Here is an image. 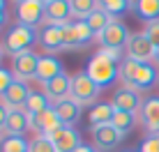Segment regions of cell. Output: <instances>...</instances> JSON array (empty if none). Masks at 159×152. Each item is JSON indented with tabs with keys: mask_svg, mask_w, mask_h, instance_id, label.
Wrapping results in <instances>:
<instances>
[{
	"mask_svg": "<svg viewBox=\"0 0 159 152\" xmlns=\"http://www.w3.org/2000/svg\"><path fill=\"white\" fill-rule=\"evenodd\" d=\"M76 152H97V150L92 148V145H85V143H81V145H79V150H76Z\"/></svg>",
	"mask_w": 159,
	"mask_h": 152,
	"instance_id": "obj_36",
	"label": "cell"
},
{
	"mask_svg": "<svg viewBox=\"0 0 159 152\" xmlns=\"http://www.w3.org/2000/svg\"><path fill=\"white\" fill-rule=\"evenodd\" d=\"M125 53L129 60H136V62H152L155 60V44L143 35V32H134L129 37L127 46H125Z\"/></svg>",
	"mask_w": 159,
	"mask_h": 152,
	"instance_id": "obj_6",
	"label": "cell"
},
{
	"mask_svg": "<svg viewBox=\"0 0 159 152\" xmlns=\"http://www.w3.org/2000/svg\"><path fill=\"white\" fill-rule=\"evenodd\" d=\"M35 42V30L28 25H14L5 35V51H9V56H19L23 51H30V44Z\"/></svg>",
	"mask_w": 159,
	"mask_h": 152,
	"instance_id": "obj_5",
	"label": "cell"
},
{
	"mask_svg": "<svg viewBox=\"0 0 159 152\" xmlns=\"http://www.w3.org/2000/svg\"><path fill=\"white\" fill-rule=\"evenodd\" d=\"M44 2H51V0H44Z\"/></svg>",
	"mask_w": 159,
	"mask_h": 152,
	"instance_id": "obj_42",
	"label": "cell"
},
{
	"mask_svg": "<svg viewBox=\"0 0 159 152\" xmlns=\"http://www.w3.org/2000/svg\"><path fill=\"white\" fill-rule=\"evenodd\" d=\"M28 118H30V127L35 129V132H39L42 136H48V134H53L56 129L62 127V122H60V118H58V113H56L53 106L44 108V111L35 113V115H28Z\"/></svg>",
	"mask_w": 159,
	"mask_h": 152,
	"instance_id": "obj_12",
	"label": "cell"
},
{
	"mask_svg": "<svg viewBox=\"0 0 159 152\" xmlns=\"http://www.w3.org/2000/svg\"><path fill=\"white\" fill-rule=\"evenodd\" d=\"M131 9H134L136 16H139V19H143L145 23L159 19V0H139Z\"/></svg>",
	"mask_w": 159,
	"mask_h": 152,
	"instance_id": "obj_24",
	"label": "cell"
},
{
	"mask_svg": "<svg viewBox=\"0 0 159 152\" xmlns=\"http://www.w3.org/2000/svg\"><path fill=\"white\" fill-rule=\"evenodd\" d=\"M99 92H102V88L88 74L81 72V74H74L72 76V92H69V97H72L76 104H81V106H95Z\"/></svg>",
	"mask_w": 159,
	"mask_h": 152,
	"instance_id": "obj_2",
	"label": "cell"
},
{
	"mask_svg": "<svg viewBox=\"0 0 159 152\" xmlns=\"http://www.w3.org/2000/svg\"><path fill=\"white\" fill-rule=\"evenodd\" d=\"M16 2H23V0H16Z\"/></svg>",
	"mask_w": 159,
	"mask_h": 152,
	"instance_id": "obj_43",
	"label": "cell"
},
{
	"mask_svg": "<svg viewBox=\"0 0 159 152\" xmlns=\"http://www.w3.org/2000/svg\"><path fill=\"white\" fill-rule=\"evenodd\" d=\"M28 95H30V90L25 88L23 81H14V83L7 88V92L0 97V104L7 108V111H23Z\"/></svg>",
	"mask_w": 159,
	"mask_h": 152,
	"instance_id": "obj_13",
	"label": "cell"
},
{
	"mask_svg": "<svg viewBox=\"0 0 159 152\" xmlns=\"http://www.w3.org/2000/svg\"><path fill=\"white\" fill-rule=\"evenodd\" d=\"M44 9H46V2H44V0H23V2H16L19 23L28 25V28H35L44 19Z\"/></svg>",
	"mask_w": 159,
	"mask_h": 152,
	"instance_id": "obj_10",
	"label": "cell"
},
{
	"mask_svg": "<svg viewBox=\"0 0 159 152\" xmlns=\"http://www.w3.org/2000/svg\"><path fill=\"white\" fill-rule=\"evenodd\" d=\"M44 16H46V23H58V25L69 23V16H72L69 0H51V2H46Z\"/></svg>",
	"mask_w": 159,
	"mask_h": 152,
	"instance_id": "obj_16",
	"label": "cell"
},
{
	"mask_svg": "<svg viewBox=\"0 0 159 152\" xmlns=\"http://www.w3.org/2000/svg\"><path fill=\"white\" fill-rule=\"evenodd\" d=\"M99 7L116 19V16H120L122 12L129 9V0H99Z\"/></svg>",
	"mask_w": 159,
	"mask_h": 152,
	"instance_id": "obj_29",
	"label": "cell"
},
{
	"mask_svg": "<svg viewBox=\"0 0 159 152\" xmlns=\"http://www.w3.org/2000/svg\"><path fill=\"white\" fill-rule=\"evenodd\" d=\"M97 56L106 58V60L113 62V65H122V60H120V51H116V48H99V51H97Z\"/></svg>",
	"mask_w": 159,
	"mask_h": 152,
	"instance_id": "obj_34",
	"label": "cell"
},
{
	"mask_svg": "<svg viewBox=\"0 0 159 152\" xmlns=\"http://www.w3.org/2000/svg\"><path fill=\"white\" fill-rule=\"evenodd\" d=\"M136 2H139V0H129V7H134V5H136Z\"/></svg>",
	"mask_w": 159,
	"mask_h": 152,
	"instance_id": "obj_39",
	"label": "cell"
},
{
	"mask_svg": "<svg viewBox=\"0 0 159 152\" xmlns=\"http://www.w3.org/2000/svg\"><path fill=\"white\" fill-rule=\"evenodd\" d=\"M113 127L118 129L122 136H127L131 132V127L136 124V113H127V111H116V115H113Z\"/></svg>",
	"mask_w": 159,
	"mask_h": 152,
	"instance_id": "obj_27",
	"label": "cell"
},
{
	"mask_svg": "<svg viewBox=\"0 0 159 152\" xmlns=\"http://www.w3.org/2000/svg\"><path fill=\"white\" fill-rule=\"evenodd\" d=\"M60 74H62V65H60L58 58H53V56H42V58H39V65H37V76H35L39 83H48V81H53V78L60 76Z\"/></svg>",
	"mask_w": 159,
	"mask_h": 152,
	"instance_id": "obj_21",
	"label": "cell"
},
{
	"mask_svg": "<svg viewBox=\"0 0 159 152\" xmlns=\"http://www.w3.org/2000/svg\"><path fill=\"white\" fill-rule=\"evenodd\" d=\"M85 74L90 76L99 88H108L120 76V65H113V62H108L106 58H102V56L95 53V56L90 58V62H88V67H85Z\"/></svg>",
	"mask_w": 159,
	"mask_h": 152,
	"instance_id": "obj_3",
	"label": "cell"
},
{
	"mask_svg": "<svg viewBox=\"0 0 159 152\" xmlns=\"http://www.w3.org/2000/svg\"><path fill=\"white\" fill-rule=\"evenodd\" d=\"M92 138H95V145H97V148H102V150H113L125 136L118 132L116 127H113V124H106V127H95V129H92Z\"/></svg>",
	"mask_w": 159,
	"mask_h": 152,
	"instance_id": "obj_17",
	"label": "cell"
},
{
	"mask_svg": "<svg viewBox=\"0 0 159 152\" xmlns=\"http://www.w3.org/2000/svg\"><path fill=\"white\" fill-rule=\"evenodd\" d=\"M28 152H56V148L51 145V141H48L46 136L37 134V136L30 141V148H28Z\"/></svg>",
	"mask_w": 159,
	"mask_h": 152,
	"instance_id": "obj_30",
	"label": "cell"
},
{
	"mask_svg": "<svg viewBox=\"0 0 159 152\" xmlns=\"http://www.w3.org/2000/svg\"><path fill=\"white\" fill-rule=\"evenodd\" d=\"M0 60H2V46H0Z\"/></svg>",
	"mask_w": 159,
	"mask_h": 152,
	"instance_id": "obj_41",
	"label": "cell"
},
{
	"mask_svg": "<svg viewBox=\"0 0 159 152\" xmlns=\"http://www.w3.org/2000/svg\"><path fill=\"white\" fill-rule=\"evenodd\" d=\"M129 37H131V32L127 30V25H125L120 19H113L111 25H108L97 39H99L102 48H116V51H122V48L127 46Z\"/></svg>",
	"mask_w": 159,
	"mask_h": 152,
	"instance_id": "obj_7",
	"label": "cell"
},
{
	"mask_svg": "<svg viewBox=\"0 0 159 152\" xmlns=\"http://www.w3.org/2000/svg\"><path fill=\"white\" fill-rule=\"evenodd\" d=\"M28 127H30V118H28V113H25V111H9L7 127H5L7 136H21Z\"/></svg>",
	"mask_w": 159,
	"mask_h": 152,
	"instance_id": "obj_22",
	"label": "cell"
},
{
	"mask_svg": "<svg viewBox=\"0 0 159 152\" xmlns=\"http://www.w3.org/2000/svg\"><path fill=\"white\" fill-rule=\"evenodd\" d=\"M42 88H44V97L56 106V104H60V101L69 99V92H72V76L62 72L60 76H56L53 81L42 83Z\"/></svg>",
	"mask_w": 159,
	"mask_h": 152,
	"instance_id": "obj_9",
	"label": "cell"
},
{
	"mask_svg": "<svg viewBox=\"0 0 159 152\" xmlns=\"http://www.w3.org/2000/svg\"><path fill=\"white\" fill-rule=\"evenodd\" d=\"M127 152H131V150H127Z\"/></svg>",
	"mask_w": 159,
	"mask_h": 152,
	"instance_id": "obj_44",
	"label": "cell"
},
{
	"mask_svg": "<svg viewBox=\"0 0 159 152\" xmlns=\"http://www.w3.org/2000/svg\"><path fill=\"white\" fill-rule=\"evenodd\" d=\"M46 138L51 141V145L56 148V152H76L79 145L83 143L81 136H79V132L72 129V127H60L53 134H48Z\"/></svg>",
	"mask_w": 159,
	"mask_h": 152,
	"instance_id": "obj_11",
	"label": "cell"
},
{
	"mask_svg": "<svg viewBox=\"0 0 159 152\" xmlns=\"http://www.w3.org/2000/svg\"><path fill=\"white\" fill-rule=\"evenodd\" d=\"M62 37H65V48L74 51V48H83L95 39V32L90 30V25L85 21H74V23L62 25Z\"/></svg>",
	"mask_w": 159,
	"mask_h": 152,
	"instance_id": "obj_4",
	"label": "cell"
},
{
	"mask_svg": "<svg viewBox=\"0 0 159 152\" xmlns=\"http://www.w3.org/2000/svg\"><path fill=\"white\" fill-rule=\"evenodd\" d=\"M141 122L150 134H159V97H148L141 104Z\"/></svg>",
	"mask_w": 159,
	"mask_h": 152,
	"instance_id": "obj_14",
	"label": "cell"
},
{
	"mask_svg": "<svg viewBox=\"0 0 159 152\" xmlns=\"http://www.w3.org/2000/svg\"><path fill=\"white\" fill-rule=\"evenodd\" d=\"M37 65H39V56L32 51H23L12 58V74L16 81H30L37 76Z\"/></svg>",
	"mask_w": 159,
	"mask_h": 152,
	"instance_id": "obj_8",
	"label": "cell"
},
{
	"mask_svg": "<svg viewBox=\"0 0 159 152\" xmlns=\"http://www.w3.org/2000/svg\"><path fill=\"white\" fill-rule=\"evenodd\" d=\"M113 108L116 111H127V113H134L136 108H141V97H139V92L136 90H131V88H122V90H118L116 95H113Z\"/></svg>",
	"mask_w": 159,
	"mask_h": 152,
	"instance_id": "obj_19",
	"label": "cell"
},
{
	"mask_svg": "<svg viewBox=\"0 0 159 152\" xmlns=\"http://www.w3.org/2000/svg\"><path fill=\"white\" fill-rule=\"evenodd\" d=\"M69 7H72V16L85 21L88 16L99 7V0H69Z\"/></svg>",
	"mask_w": 159,
	"mask_h": 152,
	"instance_id": "obj_25",
	"label": "cell"
},
{
	"mask_svg": "<svg viewBox=\"0 0 159 152\" xmlns=\"http://www.w3.org/2000/svg\"><path fill=\"white\" fill-rule=\"evenodd\" d=\"M113 115H116V108H113V104H108V101H97V104L90 108V113H88L90 129L111 124V122H113Z\"/></svg>",
	"mask_w": 159,
	"mask_h": 152,
	"instance_id": "obj_18",
	"label": "cell"
},
{
	"mask_svg": "<svg viewBox=\"0 0 159 152\" xmlns=\"http://www.w3.org/2000/svg\"><path fill=\"white\" fill-rule=\"evenodd\" d=\"M39 44L46 48V51H60L65 48V37H62V25L58 23H46L39 32Z\"/></svg>",
	"mask_w": 159,
	"mask_h": 152,
	"instance_id": "obj_15",
	"label": "cell"
},
{
	"mask_svg": "<svg viewBox=\"0 0 159 152\" xmlns=\"http://www.w3.org/2000/svg\"><path fill=\"white\" fill-rule=\"evenodd\" d=\"M143 35L152 42V44H155V48L159 46V19H157V21H150V23H145Z\"/></svg>",
	"mask_w": 159,
	"mask_h": 152,
	"instance_id": "obj_31",
	"label": "cell"
},
{
	"mask_svg": "<svg viewBox=\"0 0 159 152\" xmlns=\"http://www.w3.org/2000/svg\"><path fill=\"white\" fill-rule=\"evenodd\" d=\"M120 78L125 81V85L131 90H150L157 83V69L150 62H136L125 58L120 65Z\"/></svg>",
	"mask_w": 159,
	"mask_h": 152,
	"instance_id": "obj_1",
	"label": "cell"
},
{
	"mask_svg": "<svg viewBox=\"0 0 159 152\" xmlns=\"http://www.w3.org/2000/svg\"><path fill=\"white\" fill-rule=\"evenodd\" d=\"M141 152H159V134H150L141 141Z\"/></svg>",
	"mask_w": 159,
	"mask_h": 152,
	"instance_id": "obj_32",
	"label": "cell"
},
{
	"mask_svg": "<svg viewBox=\"0 0 159 152\" xmlns=\"http://www.w3.org/2000/svg\"><path fill=\"white\" fill-rule=\"evenodd\" d=\"M152 62H157V65H159V46L155 48V60H152Z\"/></svg>",
	"mask_w": 159,
	"mask_h": 152,
	"instance_id": "obj_37",
	"label": "cell"
},
{
	"mask_svg": "<svg viewBox=\"0 0 159 152\" xmlns=\"http://www.w3.org/2000/svg\"><path fill=\"white\" fill-rule=\"evenodd\" d=\"M48 106H51V101L44 97V92H32V90H30L28 99H25L23 111L28 113V115H35V113H39V111H44V108H48Z\"/></svg>",
	"mask_w": 159,
	"mask_h": 152,
	"instance_id": "obj_26",
	"label": "cell"
},
{
	"mask_svg": "<svg viewBox=\"0 0 159 152\" xmlns=\"http://www.w3.org/2000/svg\"><path fill=\"white\" fill-rule=\"evenodd\" d=\"M14 81H16V78H14V74L9 72V69H2V67H0V97L7 92V88L14 83Z\"/></svg>",
	"mask_w": 159,
	"mask_h": 152,
	"instance_id": "obj_33",
	"label": "cell"
},
{
	"mask_svg": "<svg viewBox=\"0 0 159 152\" xmlns=\"http://www.w3.org/2000/svg\"><path fill=\"white\" fill-rule=\"evenodd\" d=\"M7 115H9V111L0 104V132H5V127H7Z\"/></svg>",
	"mask_w": 159,
	"mask_h": 152,
	"instance_id": "obj_35",
	"label": "cell"
},
{
	"mask_svg": "<svg viewBox=\"0 0 159 152\" xmlns=\"http://www.w3.org/2000/svg\"><path fill=\"white\" fill-rule=\"evenodd\" d=\"M111 21H113V16H111V14H108V12H104L102 7H97L95 12H92V14H90V16L85 19V23L90 25V30L95 32L97 37H99L102 32L106 30L108 25H111Z\"/></svg>",
	"mask_w": 159,
	"mask_h": 152,
	"instance_id": "obj_23",
	"label": "cell"
},
{
	"mask_svg": "<svg viewBox=\"0 0 159 152\" xmlns=\"http://www.w3.org/2000/svg\"><path fill=\"white\" fill-rule=\"evenodd\" d=\"M56 108V113H58V118H60V122H62V127H74L76 122L81 120V104H76V101L69 97V99H65V101H60V104L53 106Z\"/></svg>",
	"mask_w": 159,
	"mask_h": 152,
	"instance_id": "obj_20",
	"label": "cell"
},
{
	"mask_svg": "<svg viewBox=\"0 0 159 152\" xmlns=\"http://www.w3.org/2000/svg\"><path fill=\"white\" fill-rule=\"evenodd\" d=\"M30 143L23 136H5L0 141V152H28Z\"/></svg>",
	"mask_w": 159,
	"mask_h": 152,
	"instance_id": "obj_28",
	"label": "cell"
},
{
	"mask_svg": "<svg viewBox=\"0 0 159 152\" xmlns=\"http://www.w3.org/2000/svg\"><path fill=\"white\" fill-rule=\"evenodd\" d=\"M5 23V9H0V25Z\"/></svg>",
	"mask_w": 159,
	"mask_h": 152,
	"instance_id": "obj_38",
	"label": "cell"
},
{
	"mask_svg": "<svg viewBox=\"0 0 159 152\" xmlns=\"http://www.w3.org/2000/svg\"><path fill=\"white\" fill-rule=\"evenodd\" d=\"M0 9H5V0H0Z\"/></svg>",
	"mask_w": 159,
	"mask_h": 152,
	"instance_id": "obj_40",
	"label": "cell"
}]
</instances>
